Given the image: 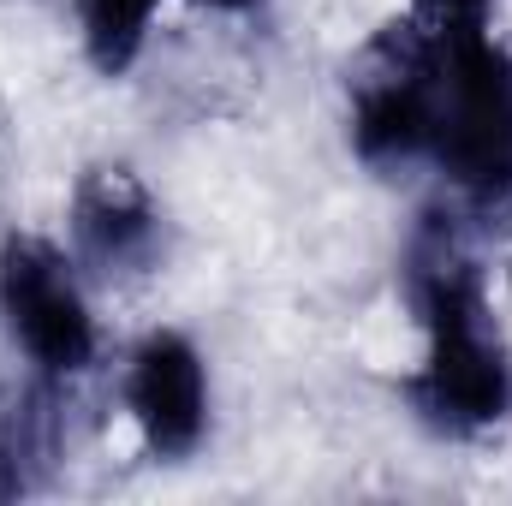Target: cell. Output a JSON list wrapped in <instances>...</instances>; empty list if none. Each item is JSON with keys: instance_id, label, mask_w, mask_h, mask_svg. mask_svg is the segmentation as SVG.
<instances>
[{"instance_id": "obj_1", "label": "cell", "mask_w": 512, "mask_h": 506, "mask_svg": "<svg viewBox=\"0 0 512 506\" xmlns=\"http://www.w3.org/2000/svg\"><path fill=\"white\" fill-rule=\"evenodd\" d=\"M405 298L417 316V364L405 376L417 423L447 441L495 435L512 417V346L453 215L417 221L405 245Z\"/></svg>"}, {"instance_id": "obj_2", "label": "cell", "mask_w": 512, "mask_h": 506, "mask_svg": "<svg viewBox=\"0 0 512 506\" xmlns=\"http://www.w3.org/2000/svg\"><path fill=\"white\" fill-rule=\"evenodd\" d=\"M429 161L471 209H512V54L489 36H441Z\"/></svg>"}, {"instance_id": "obj_3", "label": "cell", "mask_w": 512, "mask_h": 506, "mask_svg": "<svg viewBox=\"0 0 512 506\" xmlns=\"http://www.w3.org/2000/svg\"><path fill=\"white\" fill-rule=\"evenodd\" d=\"M441 96V30L417 12L387 18L346 60V131L358 161L405 167L429 155Z\"/></svg>"}, {"instance_id": "obj_4", "label": "cell", "mask_w": 512, "mask_h": 506, "mask_svg": "<svg viewBox=\"0 0 512 506\" xmlns=\"http://www.w3.org/2000/svg\"><path fill=\"white\" fill-rule=\"evenodd\" d=\"M0 322L42 381H72L96 364L102 334L78 262L36 233L0 239Z\"/></svg>"}, {"instance_id": "obj_5", "label": "cell", "mask_w": 512, "mask_h": 506, "mask_svg": "<svg viewBox=\"0 0 512 506\" xmlns=\"http://www.w3.org/2000/svg\"><path fill=\"white\" fill-rule=\"evenodd\" d=\"M126 417L149 459H191L209 435V370L179 328H155L126 358Z\"/></svg>"}, {"instance_id": "obj_6", "label": "cell", "mask_w": 512, "mask_h": 506, "mask_svg": "<svg viewBox=\"0 0 512 506\" xmlns=\"http://www.w3.org/2000/svg\"><path fill=\"white\" fill-rule=\"evenodd\" d=\"M72 251L78 262L102 268V274H143L161 256V209L149 197V185L120 167L102 161L78 179L72 191Z\"/></svg>"}, {"instance_id": "obj_7", "label": "cell", "mask_w": 512, "mask_h": 506, "mask_svg": "<svg viewBox=\"0 0 512 506\" xmlns=\"http://www.w3.org/2000/svg\"><path fill=\"white\" fill-rule=\"evenodd\" d=\"M60 453V417L42 387H30L18 405L0 411V501L36 495L48 465Z\"/></svg>"}, {"instance_id": "obj_8", "label": "cell", "mask_w": 512, "mask_h": 506, "mask_svg": "<svg viewBox=\"0 0 512 506\" xmlns=\"http://www.w3.org/2000/svg\"><path fill=\"white\" fill-rule=\"evenodd\" d=\"M155 12H161V0H78V36L102 78H120L137 66Z\"/></svg>"}, {"instance_id": "obj_9", "label": "cell", "mask_w": 512, "mask_h": 506, "mask_svg": "<svg viewBox=\"0 0 512 506\" xmlns=\"http://www.w3.org/2000/svg\"><path fill=\"white\" fill-rule=\"evenodd\" d=\"M411 12L435 24L441 36H471V30H489L495 0H411Z\"/></svg>"}, {"instance_id": "obj_10", "label": "cell", "mask_w": 512, "mask_h": 506, "mask_svg": "<svg viewBox=\"0 0 512 506\" xmlns=\"http://www.w3.org/2000/svg\"><path fill=\"white\" fill-rule=\"evenodd\" d=\"M197 6H209V12H251L262 0H197Z\"/></svg>"}]
</instances>
